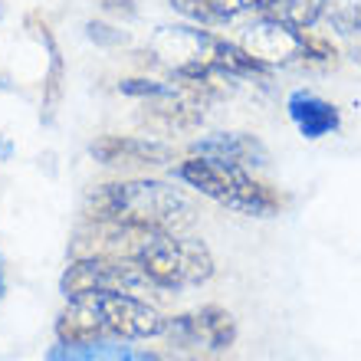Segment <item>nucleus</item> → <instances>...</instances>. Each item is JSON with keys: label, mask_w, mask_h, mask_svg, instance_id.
I'll use <instances>...</instances> for the list:
<instances>
[{"label": "nucleus", "mask_w": 361, "mask_h": 361, "mask_svg": "<svg viewBox=\"0 0 361 361\" xmlns=\"http://www.w3.org/2000/svg\"><path fill=\"white\" fill-rule=\"evenodd\" d=\"M164 332H168V319L145 302L142 295L132 293L79 295L69 299V305L56 319L59 342L69 345L102 342V338L138 342V338H158Z\"/></svg>", "instance_id": "f257e3e1"}, {"label": "nucleus", "mask_w": 361, "mask_h": 361, "mask_svg": "<svg viewBox=\"0 0 361 361\" xmlns=\"http://www.w3.org/2000/svg\"><path fill=\"white\" fill-rule=\"evenodd\" d=\"M86 217L122 224L138 230H161L180 233L194 224V204L184 190L164 180H115L102 184L86 197Z\"/></svg>", "instance_id": "f03ea898"}, {"label": "nucleus", "mask_w": 361, "mask_h": 361, "mask_svg": "<svg viewBox=\"0 0 361 361\" xmlns=\"http://www.w3.org/2000/svg\"><path fill=\"white\" fill-rule=\"evenodd\" d=\"M115 257L138 263L158 289H188V286L207 283L214 276L210 250L200 240L180 237V233L118 227Z\"/></svg>", "instance_id": "7ed1b4c3"}, {"label": "nucleus", "mask_w": 361, "mask_h": 361, "mask_svg": "<svg viewBox=\"0 0 361 361\" xmlns=\"http://www.w3.org/2000/svg\"><path fill=\"white\" fill-rule=\"evenodd\" d=\"M178 178L204 197L217 200L230 210H240V214H250V217H269L283 207V197L269 184L250 178L247 168L240 164H224L190 154L188 161L178 164Z\"/></svg>", "instance_id": "20e7f679"}, {"label": "nucleus", "mask_w": 361, "mask_h": 361, "mask_svg": "<svg viewBox=\"0 0 361 361\" xmlns=\"http://www.w3.org/2000/svg\"><path fill=\"white\" fill-rule=\"evenodd\" d=\"M145 56L154 66L168 69L178 82H200V79H210L214 73H220V37L200 27H184V23L158 27L145 47Z\"/></svg>", "instance_id": "39448f33"}, {"label": "nucleus", "mask_w": 361, "mask_h": 361, "mask_svg": "<svg viewBox=\"0 0 361 361\" xmlns=\"http://www.w3.org/2000/svg\"><path fill=\"white\" fill-rule=\"evenodd\" d=\"M59 289L66 299H79V295L92 293H152L158 286L148 279L138 263L132 259H115V257H73V263L66 267Z\"/></svg>", "instance_id": "423d86ee"}, {"label": "nucleus", "mask_w": 361, "mask_h": 361, "mask_svg": "<svg viewBox=\"0 0 361 361\" xmlns=\"http://www.w3.org/2000/svg\"><path fill=\"white\" fill-rule=\"evenodd\" d=\"M171 342L180 348H190V352H224L237 342V322L227 309L220 305H204L197 312H184L178 319L168 322V332Z\"/></svg>", "instance_id": "0eeeda50"}, {"label": "nucleus", "mask_w": 361, "mask_h": 361, "mask_svg": "<svg viewBox=\"0 0 361 361\" xmlns=\"http://www.w3.org/2000/svg\"><path fill=\"white\" fill-rule=\"evenodd\" d=\"M237 43L267 69L293 66V63H302V56H305L302 30L286 27V23H279L273 17H263V13H259V20L243 27Z\"/></svg>", "instance_id": "6e6552de"}, {"label": "nucleus", "mask_w": 361, "mask_h": 361, "mask_svg": "<svg viewBox=\"0 0 361 361\" xmlns=\"http://www.w3.org/2000/svg\"><path fill=\"white\" fill-rule=\"evenodd\" d=\"M89 154L102 164H122V168H154L174 158L171 145L158 138H138V135H102L89 145Z\"/></svg>", "instance_id": "1a4fd4ad"}, {"label": "nucleus", "mask_w": 361, "mask_h": 361, "mask_svg": "<svg viewBox=\"0 0 361 361\" xmlns=\"http://www.w3.org/2000/svg\"><path fill=\"white\" fill-rule=\"evenodd\" d=\"M190 154L210 158V161H224V164H240V168H263L269 161L267 145L253 138L247 132H214L204 135L190 145Z\"/></svg>", "instance_id": "9d476101"}, {"label": "nucleus", "mask_w": 361, "mask_h": 361, "mask_svg": "<svg viewBox=\"0 0 361 361\" xmlns=\"http://www.w3.org/2000/svg\"><path fill=\"white\" fill-rule=\"evenodd\" d=\"M286 109H289L295 128H299L305 138H322V135L335 132L338 122H342V115H338V109H335L332 102H325V99L305 92V89H295V92L289 95Z\"/></svg>", "instance_id": "9b49d317"}, {"label": "nucleus", "mask_w": 361, "mask_h": 361, "mask_svg": "<svg viewBox=\"0 0 361 361\" xmlns=\"http://www.w3.org/2000/svg\"><path fill=\"white\" fill-rule=\"evenodd\" d=\"M47 361H158V355L132 348V345H112V338H102V342L82 345L59 342Z\"/></svg>", "instance_id": "f8f14e48"}, {"label": "nucleus", "mask_w": 361, "mask_h": 361, "mask_svg": "<svg viewBox=\"0 0 361 361\" xmlns=\"http://www.w3.org/2000/svg\"><path fill=\"white\" fill-rule=\"evenodd\" d=\"M325 10H329V0H267V7L259 13L293 30H312L325 17Z\"/></svg>", "instance_id": "ddd939ff"}, {"label": "nucleus", "mask_w": 361, "mask_h": 361, "mask_svg": "<svg viewBox=\"0 0 361 361\" xmlns=\"http://www.w3.org/2000/svg\"><path fill=\"white\" fill-rule=\"evenodd\" d=\"M37 33L39 43H47L49 49V76H47V95H43V122H53V115H56V105H59V95H63V56H59L56 43H53V33L43 27L33 30Z\"/></svg>", "instance_id": "4468645a"}, {"label": "nucleus", "mask_w": 361, "mask_h": 361, "mask_svg": "<svg viewBox=\"0 0 361 361\" xmlns=\"http://www.w3.org/2000/svg\"><path fill=\"white\" fill-rule=\"evenodd\" d=\"M171 7L188 20H194L197 27H224L233 20V13L220 0H171Z\"/></svg>", "instance_id": "2eb2a0df"}, {"label": "nucleus", "mask_w": 361, "mask_h": 361, "mask_svg": "<svg viewBox=\"0 0 361 361\" xmlns=\"http://www.w3.org/2000/svg\"><path fill=\"white\" fill-rule=\"evenodd\" d=\"M178 82H158V79H122L118 82V92L132 95V99H154V95L171 92Z\"/></svg>", "instance_id": "dca6fc26"}, {"label": "nucleus", "mask_w": 361, "mask_h": 361, "mask_svg": "<svg viewBox=\"0 0 361 361\" xmlns=\"http://www.w3.org/2000/svg\"><path fill=\"white\" fill-rule=\"evenodd\" d=\"M302 43H305L302 63H335V47L329 37L312 33V30H302Z\"/></svg>", "instance_id": "f3484780"}, {"label": "nucleus", "mask_w": 361, "mask_h": 361, "mask_svg": "<svg viewBox=\"0 0 361 361\" xmlns=\"http://www.w3.org/2000/svg\"><path fill=\"white\" fill-rule=\"evenodd\" d=\"M89 37L95 39V43H102V47H118V43H125V33L122 30H112L105 27V23H89Z\"/></svg>", "instance_id": "a211bd4d"}, {"label": "nucleus", "mask_w": 361, "mask_h": 361, "mask_svg": "<svg viewBox=\"0 0 361 361\" xmlns=\"http://www.w3.org/2000/svg\"><path fill=\"white\" fill-rule=\"evenodd\" d=\"M342 37H345V47H348V56H352L355 63H358V66H361V20H358V23H355V27H348V30H345Z\"/></svg>", "instance_id": "6ab92c4d"}, {"label": "nucleus", "mask_w": 361, "mask_h": 361, "mask_svg": "<svg viewBox=\"0 0 361 361\" xmlns=\"http://www.w3.org/2000/svg\"><path fill=\"white\" fill-rule=\"evenodd\" d=\"M220 4H224V7L230 10V13H233V17H240V13H250V10H263L267 7V0H220Z\"/></svg>", "instance_id": "aec40b11"}, {"label": "nucleus", "mask_w": 361, "mask_h": 361, "mask_svg": "<svg viewBox=\"0 0 361 361\" xmlns=\"http://www.w3.org/2000/svg\"><path fill=\"white\" fill-rule=\"evenodd\" d=\"M105 10H115V13H125V17H132L135 13V4L132 0H102Z\"/></svg>", "instance_id": "412c9836"}, {"label": "nucleus", "mask_w": 361, "mask_h": 361, "mask_svg": "<svg viewBox=\"0 0 361 361\" xmlns=\"http://www.w3.org/2000/svg\"><path fill=\"white\" fill-rule=\"evenodd\" d=\"M10 154H13V145H10V138H0V161H7Z\"/></svg>", "instance_id": "4be33fe9"}, {"label": "nucleus", "mask_w": 361, "mask_h": 361, "mask_svg": "<svg viewBox=\"0 0 361 361\" xmlns=\"http://www.w3.org/2000/svg\"><path fill=\"white\" fill-rule=\"evenodd\" d=\"M0 299H4V259H0Z\"/></svg>", "instance_id": "5701e85b"}, {"label": "nucleus", "mask_w": 361, "mask_h": 361, "mask_svg": "<svg viewBox=\"0 0 361 361\" xmlns=\"http://www.w3.org/2000/svg\"><path fill=\"white\" fill-rule=\"evenodd\" d=\"M188 361H204V358H188Z\"/></svg>", "instance_id": "b1692460"}]
</instances>
